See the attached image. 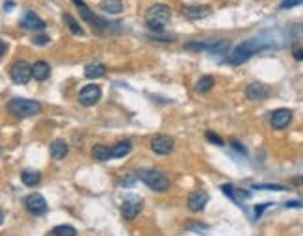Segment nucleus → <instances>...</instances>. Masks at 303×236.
<instances>
[{
    "label": "nucleus",
    "mask_w": 303,
    "mask_h": 236,
    "mask_svg": "<svg viewBox=\"0 0 303 236\" xmlns=\"http://www.w3.org/2000/svg\"><path fill=\"white\" fill-rule=\"evenodd\" d=\"M171 7L166 6V4H153L145 11V24H147L149 30L153 32H164L166 24L171 21Z\"/></svg>",
    "instance_id": "nucleus-1"
},
{
    "label": "nucleus",
    "mask_w": 303,
    "mask_h": 236,
    "mask_svg": "<svg viewBox=\"0 0 303 236\" xmlns=\"http://www.w3.org/2000/svg\"><path fill=\"white\" fill-rule=\"evenodd\" d=\"M7 112L13 117H17V119H24V117H32V115L39 114L41 112V104L37 100L15 97V99L7 102Z\"/></svg>",
    "instance_id": "nucleus-2"
},
{
    "label": "nucleus",
    "mask_w": 303,
    "mask_h": 236,
    "mask_svg": "<svg viewBox=\"0 0 303 236\" xmlns=\"http://www.w3.org/2000/svg\"><path fill=\"white\" fill-rule=\"evenodd\" d=\"M138 177L153 192L162 193L169 188V177L164 171H160V169H143V171L138 173Z\"/></svg>",
    "instance_id": "nucleus-3"
},
{
    "label": "nucleus",
    "mask_w": 303,
    "mask_h": 236,
    "mask_svg": "<svg viewBox=\"0 0 303 236\" xmlns=\"http://www.w3.org/2000/svg\"><path fill=\"white\" fill-rule=\"evenodd\" d=\"M261 49V45L257 39H247V41H242L240 45H236L229 56V64L231 65H242L246 64L249 58L253 56L257 50Z\"/></svg>",
    "instance_id": "nucleus-4"
},
{
    "label": "nucleus",
    "mask_w": 303,
    "mask_h": 236,
    "mask_svg": "<svg viewBox=\"0 0 303 236\" xmlns=\"http://www.w3.org/2000/svg\"><path fill=\"white\" fill-rule=\"evenodd\" d=\"M73 4H75V7H77L78 11H80V17H82L86 22H90V24H92V26L97 30V32H104V30L113 28L112 22L104 21L102 17H99V15L93 13L92 9L88 7V4H86L84 0H73Z\"/></svg>",
    "instance_id": "nucleus-5"
},
{
    "label": "nucleus",
    "mask_w": 303,
    "mask_h": 236,
    "mask_svg": "<svg viewBox=\"0 0 303 236\" xmlns=\"http://www.w3.org/2000/svg\"><path fill=\"white\" fill-rule=\"evenodd\" d=\"M141 208H143V199L140 195H128L125 203L121 205V214L125 220H134L141 212Z\"/></svg>",
    "instance_id": "nucleus-6"
},
{
    "label": "nucleus",
    "mask_w": 303,
    "mask_h": 236,
    "mask_svg": "<svg viewBox=\"0 0 303 236\" xmlns=\"http://www.w3.org/2000/svg\"><path fill=\"white\" fill-rule=\"evenodd\" d=\"M9 77L15 84H28V80L32 79V65H28L26 62H15L9 69Z\"/></svg>",
    "instance_id": "nucleus-7"
},
{
    "label": "nucleus",
    "mask_w": 303,
    "mask_h": 236,
    "mask_svg": "<svg viewBox=\"0 0 303 236\" xmlns=\"http://www.w3.org/2000/svg\"><path fill=\"white\" fill-rule=\"evenodd\" d=\"M24 207H26L30 214L34 216H43L47 214V210H49V205H47V201H45L41 193H30L28 197L24 199Z\"/></svg>",
    "instance_id": "nucleus-8"
},
{
    "label": "nucleus",
    "mask_w": 303,
    "mask_h": 236,
    "mask_svg": "<svg viewBox=\"0 0 303 236\" xmlns=\"http://www.w3.org/2000/svg\"><path fill=\"white\" fill-rule=\"evenodd\" d=\"M101 95H102V91H101L99 86L88 84V86H84L80 89V93H78V102H80L82 106H95V104L99 102Z\"/></svg>",
    "instance_id": "nucleus-9"
},
{
    "label": "nucleus",
    "mask_w": 303,
    "mask_h": 236,
    "mask_svg": "<svg viewBox=\"0 0 303 236\" xmlns=\"http://www.w3.org/2000/svg\"><path fill=\"white\" fill-rule=\"evenodd\" d=\"M175 149V142H173V138L171 136H155L151 140V151L155 153V155H160V157H166L169 153H173Z\"/></svg>",
    "instance_id": "nucleus-10"
},
{
    "label": "nucleus",
    "mask_w": 303,
    "mask_h": 236,
    "mask_svg": "<svg viewBox=\"0 0 303 236\" xmlns=\"http://www.w3.org/2000/svg\"><path fill=\"white\" fill-rule=\"evenodd\" d=\"M290 121H292V112H290L289 108H279V110L272 112V115H270V125H272L275 130L287 129L290 125Z\"/></svg>",
    "instance_id": "nucleus-11"
},
{
    "label": "nucleus",
    "mask_w": 303,
    "mask_h": 236,
    "mask_svg": "<svg viewBox=\"0 0 303 236\" xmlns=\"http://www.w3.org/2000/svg\"><path fill=\"white\" fill-rule=\"evenodd\" d=\"M212 13V7L206 6V4H196V6H186L183 9V15L190 21H199V19H204Z\"/></svg>",
    "instance_id": "nucleus-12"
},
{
    "label": "nucleus",
    "mask_w": 303,
    "mask_h": 236,
    "mask_svg": "<svg viewBox=\"0 0 303 236\" xmlns=\"http://www.w3.org/2000/svg\"><path fill=\"white\" fill-rule=\"evenodd\" d=\"M21 26L24 30H32V32H43L47 24H45V21H43V19H39L34 11H26V13L22 15V19H21Z\"/></svg>",
    "instance_id": "nucleus-13"
},
{
    "label": "nucleus",
    "mask_w": 303,
    "mask_h": 236,
    "mask_svg": "<svg viewBox=\"0 0 303 236\" xmlns=\"http://www.w3.org/2000/svg\"><path fill=\"white\" fill-rule=\"evenodd\" d=\"M206 203H208V193L206 192H194L188 195V201H186V205L190 208L192 212H201L204 207H206Z\"/></svg>",
    "instance_id": "nucleus-14"
},
{
    "label": "nucleus",
    "mask_w": 303,
    "mask_h": 236,
    "mask_svg": "<svg viewBox=\"0 0 303 236\" xmlns=\"http://www.w3.org/2000/svg\"><path fill=\"white\" fill-rule=\"evenodd\" d=\"M270 95L268 86H264L261 82H253L246 87V97L249 100H264Z\"/></svg>",
    "instance_id": "nucleus-15"
},
{
    "label": "nucleus",
    "mask_w": 303,
    "mask_h": 236,
    "mask_svg": "<svg viewBox=\"0 0 303 236\" xmlns=\"http://www.w3.org/2000/svg\"><path fill=\"white\" fill-rule=\"evenodd\" d=\"M221 192L225 193L229 199H233L234 203H240L242 199H249V197H251V193L247 192V190L234 188L233 184H223V186H221Z\"/></svg>",
    "instance_id": "nucleus-16"
},
{
    "label": "nucleus",
    "mask_w": 303,
    "mask_h": 236,
    "mask_svg": "<svg viewBox=\"0 0 303 236\" xmlns=\"http://www.w3.org/2000/svg\"><path fill=\"white\" fill-rule=\"evenodd\" d=\"M49 77H50V65L47 64V62L39 60V62H35V64L32 65V79L43 82V80H47Z\"/></svg>",
    "instance_id": "nucleus-17"
},
{
    "label": "nucleus",
    "mask_w": 303,
    "mask_h": 236,
    "mask_svg": "<svg viewBox=\"0 0 303 236\" xmlns=\"http://www.w3.org/2000/svg\"><path fill=\"white\" fill-rule=\"evenodd\" d=\"M67 153H69V145H67L64 140H54V142L50 143V157L54 158V160L65 158Z\"/></svg>",
    "instance_id": "nucleus-18"
},
{
    "label": "nucleus",
    "mask_w": 303,
    "mask_h": 236,
    "mask_svg": "<svg viewBox=\"0 0 303 236\" xmlns=\"http://www.w3.org/2000/svg\"><path fill=\"white\" fill-rule=\"evenodd\" d=\"M86 79L95 80V79H102L106 75V67L102 64H88L84 69Z\"/></svg>",
    "instance_id": "nucleus-19"
},
{
    "label": "nucleus",
    "mask_w": 303,
    "mask_h": 236,
    "mask_svg": "<svg viewBox=\"0 0 303 236\" xmlns=\"http://www.w3.org/2000/svg\"><path fill=\"white\" fill-rule=\"evenodd\" d=\"M21 180L24 186H37L39 182H41V173L35 171V169H24L21 173Z\"/></svg>",
    "instance_id": "nucleus-20"
},
{
    "label": "nucleus",
    "mask_w": 303,
    "mask_h": 236,
    "mask_svg": "<svg viewBox=\"0 0 303 236\" xmlns=\"http://www.w3.org/2000/svg\"><path fill=\"white\" fill-rule=\"evenodd\" d=\"M99 7L104 11V13L117 15L123 11V2H121V0H102L99 4Z\"/></svg>",
    "instance_id": "nucleus-21"
},
{
    "label": "nucleus",
    "mask_w": 303,
    "mask_h": 236,
    "mask_svg": "<svg viewBox=\"0 0 303 236\" xmlns=\"http://www.w3.org/2000/svg\"><path fill=\"white\" fill-rule=\"evenodd\" d=\"M132 151V143L128 140H123V142H117L112 147V158H123L127 157L128 153Z\"/></svg>",
    "instance_id": "nucleus-22"
},
{
    "label": "nucleus",
    "mask_w": 303,
    "mask_h": 236,
    "mask_svg": "<svg viewBox=\"0 0 303 236\" xmlns=\"http://www.w3.org/2000/svg\"><path fill=\"white\" fill-rule=\"evenodd\" d=\"M92 157L99 162H106L112 158V147H106V145H95L92 149Z\"/></svg>",
    "instance_id": "nucleus-23"
},
{
    "label": "nucleus",
    "mask_w": 303,
    "mask_h": 236,
    "mask_svg": "<svg viewBox=\"0 0 303 236\" xmlns=\"http://www.w3.org/2000/svg\"><path fill=\"white\" fill-rule=\"evenodd\" d=\"M212 87H214V77L203 75V77L198 80V84H196V91H198V93H208Z\"/></svg>",
    "instance_id": "nucleus-24"
},
{
    "label": "nucleus",
    "mask_w": 303,
    "mask_h": 236,
    "mask_svg": "<svg viewBox=\"0 0 303 236\" xmlns=\"http://www.w3.org/2000/svg\"><path fill=\"white\" fill-rule=\"evenodd\" d=\"M64 22H65V26L71 30V34H75V36H84V30H82V26L75 21V17H73V15L64 13Z\"/></svg>",
    "instance_id": "nucleus-25"
},
{
    "label": "nucleus",
    "mask_w": 303,
    "mask_h": 236,
    "mask_svg": "<svg viewBox=\"0 0 303 236\" xmlns=\"http://www.w3.org/2000/svg\"><path fill=\"white\" fill-rule=\"evenodd\" d=\"M50 235L52 236H77V229L71 227V225H58V227L52 229Z\"/></svg>",
    "instance_id": "nucleus-26"
},
{
    "label": "nucleus",
    "mask_w": 303,
    "mask_h": 236,
    "mask_svg": "<svg viewBox=\"0 0 303 236\" xmlns=\"http://www.w3.org/2000/svg\"><path fill=\"white\" fill-rule=\"evenodd\" d=\"M212 45L208 43H203V41H190V43H186V49L190 50H210Z\"/></svg>",
    "instance_id": "nucleus-27"
},
{
    "label": "nucleus",
    "mask_w": 303,
    "mask_h": 236,
    "mask_svg": "<svg viewBox=\"0 0 303 236\" xmlns=\"http://www.w3.org/2000/svg\"><path fill=\"white\" fill-rule=\"evenodd\" d=\"M255 190H275V192H283V190H287L285 186L281 184H253Z\"/></svg>",
    "instance_id": "nucleus-28"
},
{
    "label": "nucleus",
    "mask_w": 303,
    "mask_h": 236,
    "mask_svg": "<svg viewBox=\"0 0 303 236\" xmlns=\"http://www.w3.org/2000/svg\"><path fill=\"white\" fill-rule=\"evenodd\" d=\"M204 136H206V140H208L210 143H214V145H219V147L223 145V140H221V138H219L218 134H216V132H212V130H208V132H206Z\"/></svg>",
    "instance_id": "nucleus-29"
},
{
    "label": "nucleus",
    "mask_w": 303,
    "mask_h": 236,
    "mask_svg": "<svg viewBox=\"0 0 303 236\" xmlns=\"http://www.w3.org/2000/svg\"><path fill=\"white\" fill-rule=\"evenodd\" d=\"M303 4V0H283L281 2V9H292V7H296V6H302Z\"/></svg>",
    "instance_id": "nucleus-30"
},
{
    "label": "nucleus",
    "mask_w": 303,
    "mask_h": 236,
    "mask_svg": "<svg viewBox=\"0 0 303 236\" xmlns=\"http://www.w3.org/2000/svg\"><path fill=\"white\" fill-rule=\"evenodd\" d=\"M34 43H35V45H39V47H45V45H49V43H50V37H49V36H45V34H39V36H35V37H34Z\"/></svg>",
    "instance_id": "nucleus-31"
},
{
    "label": "nucleus",
    "mask_w": 303,
    "mask_h": 236,
    "mask_svg": "<svg viewBox=\"0 0 303 236\" xmlns=\"http://www.w3.org/2000/svg\"><path fill=\"white\" fill-rule=\"evenodd\" d=\"M292 56H294V60H298V62H303V47H294V49H292Z\"/></svg>",
    "instance_id": "nucleus-32"
},
{
    "label": "nucleus",
    "mask_w": 303,
    "mask_h": 236,
    "mask_svg": "<svg viewBox=\"0 0 303 236\" xmlns=\"http://www.w3.org/2000/svg\"><path fill=\"white\" fill-rule=\"evenodd\" d=\"M268 207H272V203H264V205H257V207H255V218H259V216L262 214V212H264V210H266V208Z\"/></svg>",
    "instance_id": "nucleus-33"
},
{
    "label": "nucleus",
    "mask_w": 303,
    "mask_h": 236,
    "mask_svg": "<svg viewBox=\"0 0 303 236\" xmlns=\"http://www.w3.org/2000/svg\"><path fill=\"white\" fill-rule=\"evenodd\" d=\"M231 147H233V149L236 151V153H240V155H246V153H247V151L244 149V147H242V145H240L238 142H234V140L231 142Z\"/></svg>",
    "instance_id": "nucleus-34"
},
{
    "label": "nucleus",
    "mask_w": 303,
    "mask_h": 236,
    "mask_svg": "<svg viewBox=\"0 0 303 236\" xmlns=\"http://www.w3.org/2000/svg\"><path fill=\"white\" fill-rule=\"evenodd\" d=\"M6 50H7V45L4 43V41H0V58L6 54Z\"/></svg>",
    "instance_id": "nucleus-35"
},
{
    "label": "nucleus",
    "mask_w": 303,
    "mask_h": 236,
    "mask_svg": "<svg viewBox=\"0 0 303 236\" xmlns=\"http://www.w3.org/2000/svg\"><path fill=\"white\" fill-rule=\"evenodd\" d=\"M287 207H303V203H300V201H289Z\"/></svg>",
    "instance_id": "nucleus-36"
},
{
    "label": "nucleus",
    "mask_w": 303,
    "mask_h": 236,
    "mask_svg": "<svg viewBox=\"0 0 303 236\" xmlns=\"http://www.w3.org/2000/svg\"><path fill=\"white\" fill-rule=\"evenodd\" d=\"M292 182H294V184H303V177H294Z\"/></svg>",
    "instance_id": "nucleus-37"
},
{
    "label": "nucleus",
    "mask_w": 303,
    "mask_h": 236,
    "mask_svg": "<svg viewBox=\"0 0 303 236\" xmlns=\"http://www.w3.org/2000/svg\"><path fill=\"white\" fill-rule=\"evenodd\" d=\"M4 7H6V9H11V7H13V2H7V4H6Z\"/></svg>",
    "instance_id": "nucleus-38"
},
{
    "label": "nucleus",
    "mask_w": 303,
    "mask_h": 236,
    "mask_svg": "<svg viewBox=\"0 0 303 236\" xmlns=\"http://www.w3.org/2000/svg\"><path fill=\"white\" fill-rule=\"evenodd\" d=\"M2 223H4V212L0 210V225H2Z\"/></svg>",
    "instance_id": "nucleus-39"
},
{
    "label": "nucleus",
    "mask_w": 303,
    "mask_h": 236,
    "mask_svg": "<svg viewBox=\"0 0 303 236\" xmlns=\"http://www.w3.org/2000/svg\"><path fill=\"white\" fill-rule=\"evenodd\" d=\"M0 155H2V149H0Z\"/></svg>",
    "instance_id": "nucleus-40"
}]
</instances>
